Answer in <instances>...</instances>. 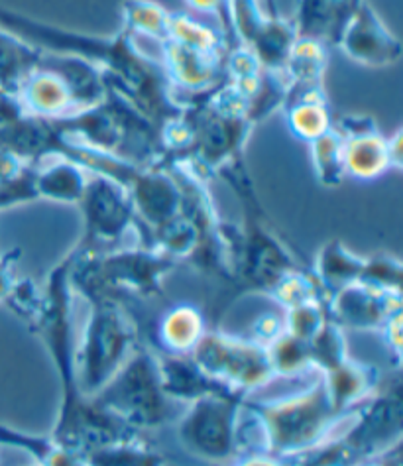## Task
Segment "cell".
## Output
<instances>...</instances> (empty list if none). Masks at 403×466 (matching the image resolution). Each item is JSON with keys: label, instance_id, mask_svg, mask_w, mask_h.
Instances as JSON below:
<instances>
[{"label": "cell", "instance_id": "33", "mask_svg": "<svg viewBox=\"0 0 403 466\" xmlns=\"http://www.w3.org/2000/svg\"><path fill=\"white\" fill-rule=\"evenodd\" d=\"M362 284L380 288L386 291L401 293L403 284V264L394 254L378 252L374 256H364V266L360 279Z\"/></svg>", "mask_w": 403, "mask_h": 466}, {"label": "cell", "instance_id": "43", "mask_svg": "<svg viewBox=\"0 0 403 466\" xmlns=\"http://www.w3.org/2000/svg\"><path fill=\"white\" fill-rule=\"evenodd\" d=\"M403 130H396V134L388 138V154H389V164H392V169L399 171L403 167Z\"/></svg>", "mask_w": 403, "mask_h": 466}, {"label": "cell", "instance_id": "42", "mask_svg": "<svg viewBox=\"0 0 403 466\" xmlns=\"http://www.w3.org/2000/svg\"><path fill=\"white\" fill-rule=\"evenodd\" d=\"M228 466H293V459L266 455V452H250V455H242Z\"/></svg>", "mask_w": 403, "mask_h": 466}, {"label": "cell", "instance_id": "16", "mask_svg": "<svg viewBox=\"0 0 403 466\" xmlns=\"http://www.w3.org/2000/svg\"><path fill=\"white\" fill-rule=\"evenodd\" d=\"M157 370H160L164 394L174 403H191L207 396H228L238 394L221 382L207 376L201 368L193 362L191 357L179 354H156ZM242 394V391H240Z\"/></svg>", "mask_w": 403, "mask_h": 466}, {"label": "cell", "instance_id": "12", "mask_svg": "<svg viewBox=\"0 0 403 466\" xmlns=\"http://www.w3.org/2000/svg\"><path fill=\"white\" fill-rule=\"evenodd\" d=\"M327 313L340 329L378 330L403 313V293L372 288L362 281L340 288L327 301Z\"/></svg>", "mask_w": 403, "mask_h": 466}, {"label": "cell", "instance_id": "40", "mask_svg": "<svg viewBox=\"0 0 403 466\" xmlns=\"http://www.w3.org/2000/svg\"><path fill=\"white\" fill-rule=\"evenodd\" d=\"M18 260H20V248H12L5 254H0V303H3L5 298L8 296L10 288L15 286L16 281L15 268Z\"/></svg>", "mask_w": 403, "mask_h": 466}, {"label": "cell", "instance_id": "44", "mask_svg": "<svg viewBox=\"0 0 403 466\" xmlns=\"http://www.w3.org/2000/svg\"><path fill=\"white\" fill-rule=\"evenodd\" d=\"M357 466H382V462H380V459H378V455H376L374 459L364 461V462H360V464H357Z\"/></svg>", "mask_w": 403, "mask_h": 466}, {"label": "cell", "instance_id": "31", "mask_svg": "<svg viewBox=\"0 0 403 466\" xmlns=\"http://www.w3.org/2000/svg\"><path fill=\"white\" fill-rule=\"evenodd\" d=\"M309 354H311V366L313 372H331L333 368L340 366L345 360L350 359L345 329H340L331 319L319 329L311 340H309Z\"/></svg>", "mask_w": 403, "mask_h": 466}, {"label": "cell", "instance_id": "13", "mask_svg": "<svg viewBox=\"0 0 403 466\" xmlns=\"http://www.w3.org/2000/svg\"><path fill=\"white\" fill-rule=\"evenodd\" d=\"M160 66L179 103L215 89L225 79L227 52H199L177 42L160 44Z\"/></svg>", "mask_w": 403, "mask_h": 466}, {"label": "cell", "instance_id": "23", "mask_svg": "<svg viewBox=\"0 0 403 466\" xmlns=\"http://www.w3.org/2000/svg\"><path fill=\"white\" fill-rule=\"evenodd\" d=\"M45 52L0 28V89L18 95L22 83L40 69Z\"/></svg>", "mask_w": 403, "mask_h": 466}, {"label": "cell", "instance_id": "28", "mask_svg": "<svg viewBox=\"0 0 403 466\" xmlns=\"http://www.w3.org/2000/svg\"><path fill=\"white\" fill-rule=\"evenodd\" d=\"M167 40L193 47V50L211 54L228 52L230 47L221 28L207 26V24L187 15V12H172V15H169Z\"/></svg>", "mask_w": 403, "mask_h": 466}, {"label": "cell", "instance_id": "9", "mask_svg": "<svg viewBox=\"0 0 403 466\" xmlns=\"http://www.w3.org/2000/svg\"><path fill=\"white\" fill-rule=\"evenodd\" d=\"M189 357L207 376L247 396L277 380L266 347L218 329L207 330Z\"/></svg>", "mask_w": 403, "mask_h": 466}, {"label": "cell", "instance_id": "18", "mask_svg": "<svg viewBox=\"0 0 403 466\" xmlns=\"http://www.w3.org/2000/svg\"><path fill=\"white\" fill-rule=\"evenodd\" d=\"M279 113L286 118L291 137L309 144L333 127L325 89H287Z\"/></svg>", "mask_w": 403, "mask_h": 466}, {"label": "cell", "instance_id": "17", "mask_svg": "<svg viewBox=\"0 0 403 466\" xmlns=\"http://www.w3.org/2000/svg\"><path fill=\"white\" fill-rule=\"evenodd\" d=\"M321 376L333 408L345 417L357 413L362 403L368 401L380 390L382 380L376 366L352 359Z\"/></svg>", "mask_w": 403, "mask_h": 466}, {"label": "cell", "instance_id": "35", "mask_svg": "<svg viewBox=\"0 0 403 466\" xmlns=\"http://www.w3.org/2000/svg\"><path fill=\"white\" fill-rule=\"evenodd\" d=\"M35 201V164H26L12 177L0 181V211Z\"/></svg>", "mask_w": 403, "mask_h": 466}, {"label": "cell", "instance_id": "10", "mask_svg": "<svg viewBox=\"0 0 403 466\" xmlns=\"http://www.w3.org/2000/svg\"><path fill=\"white\" fill-rule=\"evenodd\" d=\"M77 207L83 217V237L76 247L79 250L116 248L130 232H142L128 189L106 176L89 174Z\"/></svg>", "mask_w": 403, "mask_h": 466}, {"label": "cell", "instance_id": "1", "mask_svg": "<svg viewBox=\"0 0 403 466\" xmlns=\"http://www.w3.org/2000/svg\"><path fill=\"white\" fill-rule=\"evenodd\" d=\"M0 28L18 35L42 52L77 57L99 69L108 87L125 96L157 128L183 113V103L176 99L160 61L146 57L138 50L136 40L122 28L111 35L87 34L35 20L3 5H0Z\"/></svg>", "mask_w": 403, "mask_h": 466}, {"label": "cell", "instance_id": "4", "mask_svg": "<svg viewBox=\"0 0 403 466\" xmlns=\"http://www.w3.org/2000/svg\"><path fill=\"white\" fill-rule=\"evenodd\" d=\"M71 288L85 299L134 296L154 299L164 293V279L174 272L176 262L150 244L116 247L85 252L73 248Z\"/></svg>", "mask_w": 403, "mask_h": 466}, {"label": "cell", "instance_id": "29", "mask_svg": "<svg viewBox=\"0 0 403 466\" xmlns=\"http://www.w3.org/2000/svg\"><path fill=\"white\" fill-rule=\"evenodd\" d=\"M87 466H169L167 461L140 437L118 441L85 455Z\"/></svg>", "mask_w": 403, "mask_h": 466}, {"label": "cell", "instance_id": "26", "mask_svg": "<svg viewBox=\"0 0 403 466\" xmlns=\"http://www.w3.org/2000/svg\"><path fill=\"white\" fill-rule=\"evenodd\" d=\"M169 12L154 0H125L120 6L122 30L128 32L134 40L150 38L157 46L167 40Z\"/></svg>", "mask_w": 403, "mask_h": 466}, {"label": "cell", "instance_id": "8", "mask_svg": "<svg viewBox=\"0 0 403 466\" xmlns=\"http://www.w3.org/2000/svg\"><path fill=\"white\" fill-rule=\"evenodd\" d=\"M247 394L207 396L187 403L176 425L179 445L191 457L230 464L242 457V417Z\"/></svg>", "mask_w": 403, "mask_h": 466}, {"label": "cell", "instance_id": "7", "mask_svg": "<svg viewBox=\"0 0 403 466\" xmlns=\"http://www.w3.org/2000/svg\"><path fill=\"white\" fill-rule=\"evenodd\" d=\"M91 400L138 433L160 429L174 420L176 403L164 394L157 359L146 347L134 350L111 382Z\"/></svg>", "mask_w": 403, "mask_h": 466}, {"label": "cell", "instance_id": "27", "mask_svg": "<svg viewBox=\"0 0 403 466\" xmlns=\"http://www.w3.org/2000/svg\"><path fill=\"white\" fill-rule=\"evenodd\" d=\"M309 157L317 181L323 187H337L347 177L345 138L331 127L309 144Z\"/></svg>", "mask_w": 403, "mask_h": 466}, {"label": "cell", "instance_id": "15", "mask_svg": "<svg viewBox=\"0 0 403 466\" xmlns=\"http://www.w3.org/2000/svg\"><path fill=\"white\" fill-rule=\"evenodd\" d=\"M360 5L362 0H297L296 12L289 18L297 38L337 47L340 34Z\"/></svg>", "mask_w": 403, "mask_h": 466}, {"label": "cell", "instance_id": "2", "mask_svg": "<svg viewBox=\"0 0 403 466\" xmlns=\"http://www.w3.org/2000/svg\"><path fill=\"white\" fill-rule=\"evenodd\" d=\"M76 252L69 250L42 281V305L28 325L42 340L61 382V401L55 425L50 435L77 455L136 439L140 433L116 415L101 408L91 398L83 396L76 378V335H73V298L71 264Z\"/></svg>", "mask_w": 403, "mask_h": 466}, {"label": "cell", "instance_id": "3", "mask_svg": "<svg viewBox=\"0 0 403 466\" xmlns=\"http://www.w3.org/2000/svg\"><path fill=\"white\" fill-rule=\"evenodd\" d=\"M240 427L244 455L266 452L276 457H299L335 437L350 417L340 415L319 374L309 386L276 400H247Z\"/></svg>", "mask_w": 403, "mask_h": 466}, {"label": "cell", "instance_id": "6", "mask_svg": "<svg viewBox=\"0 0 403 466\" xmlns=\"http://www.w3.org/2000/svg\"><path fill=\"white\" fill-rule=\"evenodd\" d=\"M91 313L76 345V378L83 396L93 398L138 349V330L120 299L93 298Z\"/></svg>", "mask_w": 403, "mask_h": 466}, {"label": "cell", "instance_id": "19", "mask_svg": "<svg viewBox=\"0 0 403 466\" xmlns=\"http://www.w3.org/2000/svg\"><path fill=\"white\" fill-rule=\"evenodd\" d=\"M89 181V171L67 157L50 156L35 162L38 201L77 205Z\"/></svg>", "mask_w": 403, "mask_h": 466}, {"label": "cell", "instance_id": "38", "mask_svg": "<svg viewBox=\"0 0 403 466\" xmlns=\"http://www.w3.org/2000/svg\"><path fill=\"white\" fill-rule=\"evenodd\" d=\"M186 3L201 15H211L218 18L221 30L227 35V42L230 46V0H186Z\"/></svg>", "mask_w": 403, "mask_h": 466}, {"label": "cell", "instance_id": "5", "mask_svg": "<svg viewBox=\"0 0 403 466\" xmlns=\"http://www.w3.org/2000/svg\"><path fill=\"white\" fill-rule=\"evenodd\" d=\"M396 380L362 403L347 427L305 455L293 457V466H357L380 455L403 437V396Z\"/></svg>", "mask_w": 403, "mask_h": 466}, {"label": "cell", "instance_id": "14", "mask_svg": "<svg viewBox=\"0 0 403 466\" xmlns=\"http://www.w3.org/2000/svg\"><path fill=\"white\" fill-rule=\"evenodd\" d=\"M126 189L142 227L140 242L148 232L181 215V189L164 164L142 166Z\"/></svg>", "mask_w": 403, "mask_h": 466}, {"label": "cell", "instance_id": "36", "mask_svg": "<svg viewBox=\"0 0 403 466\" xmlns=\"http://www.w3.org/2000/svg\"><path fill=\"white\" fill-rule=\"evenodd\" d=\"M3 303L16 317H20L24 323L30 325L35 319V315H38V311H40L42 286L32 278H24V279L16 278L15 286L10 288L8 296L5 298Z\"/></svg>", "mask_w": 403, "mask_h": 466}, {"label": "cell", "instance_id": "32", "mask_svg": "<svg viewBox=\"0 0 403 466\" xmlns=\"http://www.w3.org/2000/svg\"><path fill=\"white\" fill-rule=\"evenodd\" d=\"M276 378H296L313 370L309 340L284 333L267 349Z\"/></svg>", "mask_w": 403, "mask_h": 466}, {"label": "cell", "instance_id": "24", "mask_svg": "<svg viewBox=\"0 0 403 466\" xmlns=\"http://www.w3.org/2000/svg\"><path fill=\"white\" fill-rule=\"evenodd\" d=\"M345 167L347 176L372 181L392 169L388 154V138L380 130L345 138Z\"/></svg>", "mask_w": 403, "mask_h": 466}, {"label": "cell", "instance_id": "30", "mask_svg": "<svg viewBox=\"0 0 403 466\" xmlns=\"http://www.w3.org/2000/svg\"><path fill=\"white\" fill-rule=\"evenodd\" d=\"M267 298L274 299L284 311L315 299H321L327 303L319 281L315 279L309 266L289 269L287 274L277 279V284L270 289V293H267Z\"/></svg>", "mask_w": 403, "mask_h": 466}, {"label": "cell", "instance_id": "25", "mask_svg": "<svg viewBox=\"0 0 403 466\" xmlns=\"http://www.w3.org/2000/svg\"><path fill=\"white\" fill-rule=\"evenodd\" d=\"M328 66V47L321 42L299 38L293 46L284 67L287 89H319L325 87Z\"/></svg>", "mask_w": 403, "mask_h": 466}, {"label": "cell", "instance_id": "39", "mask_svg": "<svg viewBox=\"0 0 403 466\" xmlns=\"http://www.w3.org/2000/svg\"><path fill=\"white\" fill-rule=\"evenodd\" d=\"M401 323H403V313H398V315H394L392 319H389V321L380 329L386 347H388L389 354H392V357H394L396 366L401 364V354H403Z\"/></svg>", "mask_w": 403, "mask_h": 466}, {"label": "cell", "instance_id": "45", "mask_svg": "<svg viewBox=\"0 0 403 466\" xmlns=\"http://www.w3.org/2000/svg\"><path fill=\"white\" fill-rule=\"evenodd\" d=\"M34 466H35V464H34Z\"/></svg>", "mask_w": 403, "mask_h": 466}, {"label": "cell", "instance_id": "34", "mask_svg": "<svg viewBox=\"0 0 403 466\" xmlns=\"http://www.w3.org/2000/svg\"><path fill=\"white\" fill-rule=\"evenodd\" d=\"M328 321L327 303L321 299L296 305V308L284 311L286 333L301 340H311L319 329Z\"/></svg>", "mask_w": 403, "mask_h": 466}, {"label": "cell", "instance_id": "21", "mask_svg": "<svg viewBox=\"0 0 403 466\" xmlns=\"http://www.w3.org/2000/svg\"><path fill=\"white\" fill-rule=\"evenodd\" d=\"M207 330H209V327H207V315L197 305L179 303L166 311V315L160 319L157 340H160L166 354L189 357Z\"/></svg>", "mask_w": 403, "mask_h": 466}, {"label": "cell", "instance_id": "11", "mask_svg": "<svg viewBox=\"0 0 403 466\" xmlns=\"http://www.w3.org/2000/svg\"><path fill=\"white\" fill-rule=\"evenodd\" d=\"M337 47L354 64L374 69L396 66L403 56L399 38L386 26L368 0H362L354 12Z\"/></svg>", "mask_w": 403, "mask_h": 466}, {"label": "cell", "instance_id": "20", "mask_svg": "<svg viewBox=\"0 0 403 466\" xmlns=\"http://www.w3.org/2000/svg\"><path fill=\"white\" fill-rule=\"evenodd\" d=\"M364 256L350 250L340 240H328L315 256L311 272L319 281L325 299L333 296L340 288L350 286L360 279Z\"/></svg>", "mask_w": 403, "mask_h": 466}, {"label": "cell", "instance_id": "41", "mask_svg": "<svg viewBox=\"0 0 403 466\" xmlns=\"http://www.w3.org/2000/svg\"><path fill=\"white\" fill-rule=\"evenodd\" d=\"M24 116H28V115H26V110H24L18 95L0 89V128L15 125V122H18Z\"/></svg>", "mask_w": 403, "mask_h": 466}, {"label": "cell", "instance_id": "22", "mask_svg": "<svg viewBox=\"0 0 403 466\" xmlns=\"http://www.w3.org/2000/svg\"><path fill=\"white\" fill-rule=\"evenodd\" d=\"M0 447L26 452L35 466H87L83 455L57 443L50 433H28L5 423H0Z\"/></svg>", "mask_w": 403, "mask_h": 466}, {"label": "cell", "instance_id": "37", "mask_svg": "<svg viewBox=\"0 0 403 466\" xmlns=\"http://www.w3.org/2000/svg\"><path fill=\"white\" fill-rule=\"evenodd\" d=\"M284 333H286L284 315L274 313V311H266V313H260L250 323L247 339L254 340L256 345H262L266 349H270L274 342Z\"/></svg>", "mask_w": 403, "mask_h": 466}]
</instances>
